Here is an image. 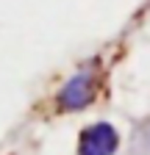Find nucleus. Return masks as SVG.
<instances>
[{
	"label": "nucleus",
	"mask_w": 150,
	"mask_h": 155,
	"mask_svg": "<svg viewBox=\"0 0 150 155\" xmlns=\"http://www.w3.org/2000/svg\"><path fill=\"white\" fill-rule=\"evenodd\" d=\"M103 86V69L97 61L84 64L81 69H75L67 81L61 83V89L56 91V111L59 114H78L86 111L92 103L97 100Z\"/></svg>",
	"instance_id": "obj_1"
},
{
	"label": "nucleus",
	"mask_w": 150,
	"mask_h": 155,
	"mask_svg": "<svg viewBox=\"0 0 150 155\" xmlns=\"http://www.w3.org/2000/svg\"><path fill=\"white\" fill-rule=\"evenodd\" d=\"M120 133L111 122H92L78 133V155H117Z\"/></svg>",
	"instance_id": "obj_2"
}]
</instances>
